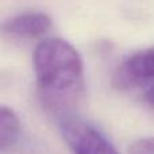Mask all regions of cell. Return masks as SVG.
<instances>
[{
    "instance_id": "277c9868",
    "label": "cell",
    "mask_w": 154,
    "mask_h": 154,
    "mask_svg": "<svg viewBox=\"0 0 154 154\" xmlns=\"http://www.w3.org/2000/svg\"><path fill=\"white\" fill-rule=\"evenodd\" d=\"M51 27V19L43 12H26L5 20L2 30L19 38H38Z\"/></svg>"
},
{
    "instance_id": "8992f818",
    "label": "cell",
    "mask_w": 154,
    "mask_h": 154,
    "mask_svg": "<svg viewBox=\"0 0 154 154\" xmlns=\"http://www.w3.org/2000/svg\"><path fill=\"white\" fill-rule=\"evenodd\" d=\"M128 154H154L153 138H141L131 143L128 147Z\"/></svg>"
},
{
    "instance_id": "3957f363",
    "label": "cell",
    "mask_w": 154,
    "mask_h": 154,
    "mask_svg": "<svg viewBox=\"0 0 154 154\" xmlns=\"http://www.w3.org/2000/svg\"><path fill=\"white\" fill-rule=\"evenodd\" d=\"M154 76L153 50H141L122 62L114 75V84L119 89H133L152 85Z\"/></svg>"
},
{
    "instance_id": "5b68a950",
    "label": "cell",
    "mask_w": 154,
    "mask_h": 154,
    "mask_svg": "<svg viewBox=\"0 0 154 154\" xmlns=\"http://www.w3.org/2000/svg\"><path fill=\"white\" fill-rule=\"evenodd\" d=\"M20 134V123L16 114L8 107L0 106V152L16 143Z\"/></svg>"
},
{
    "instance_id": "7a4b0ae2",
    "label": "cell",
    "mask_w": 154,
    "mask_h": 154,
    "mask_svg": "<svg viewBox=\"0 0 154 154\" xmlns=\"http://www.w3.org/2000/svg\"><path fill=\"white\" fill-rule=\"evenodd\" d=\"M61 128L73 154H119L97 128L84 120L66 116L62 119Z\"/></svg>"
},
{
    "instance_id": "6da1fadb",
    "label": "cell",
    "mask_w": 154,
    "mask_h": 154,
    "mask_svg": "<svg viewBox=\"0 0 154 154\" xmlns=\"http://www.w3.org/2000/svg\"><path fill=\"white\" fill-rule=\"evenodd\" d=\"M32 65L43 104L62 119L69 116L84 84L80 53L61 38H48L37 46Z\"/></svg>"
}]
</instances>
